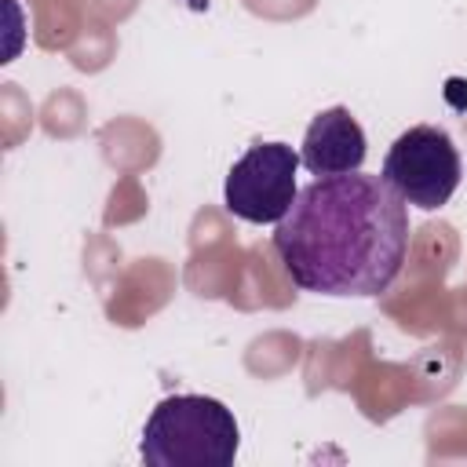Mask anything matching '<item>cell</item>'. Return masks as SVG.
<instances>
[{
    "instance_id": "obj_1",
    "label": "cell",
    "mask_w": 467,
    "mask_h": 467,
    "mask_svg": "<svg viewBox=\"0 0 467 467\" xmlns=\"http://www.w3.org/2000/svg\"><path fill=\"white\" fill-rule=\"evenodd\" d=\"M274 255L303 292L379 296L405 266L409 208L383 175H321L274 223Z\"/></svg>"
},
{
    "instance_id": "obj_2",
    "label": "cell",
    "mask_w": 467,
    "mask_h": 467,
    "mask_svg": "<svg viewBox=\"0 0 467 467\" xmlns=\"http://www.w3.org/2000/svg\"><path fill=\"white\" fill-rule=\"evenodd\" d=\"M241 445L234 412L208 394H171L153 405L139 456L150 467H230Z\"/></svg>"
},
{
    "instance_id": "obj_3",
    "label": "cell",
    "mask_w": 467,
    "mask_h": 467,
    "mask_svg": "<svg viewBox=\"0 0 467 467\" xmlns=\"http://www.w3.org/2000/svg\"><path fill=\"white\" fill-rule=\"evenodd\" d=\"M463 175L460 153L445 128L416 124L394 139V146L383 157V179L394 186V193L423 212H434L449 204Z\"/></svg>"
},
{
    "instance_id": "obj_4",
    "label": "cell",
    "mask_w": 467,
    "mask_h": 467,
    "mask_svg": "<svg viewBox=\"0 0 467 467\" xmlns=\"http://www.w3.org/2000/svg\"><path fill=\"white\" fill-rule=\"evenodd\" d=\"M299 153L288 142H255L226 171V208L244 223H281L292 208L299 186Z\"/></svg>"
},
{
    "instance_id": "obj_5",
    "label": "cell",
    "mask_w": 467,
    "mask_h": 467,
    "mask_svg": "<svg viewBox=\"0 0 467 467\" xmlns=\"http://www.w3.org/2000/svg\"><path fill=\"white\" fill-rule=\"evenodd\" d=\"M365 131L361 124L354 120V113L347 106H332V109H321L306 135H303V150H299V161L310 175H347V171H361L365 164Z\"/></svg>"
}]
</instances>
